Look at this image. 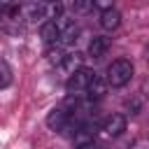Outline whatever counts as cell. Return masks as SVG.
<instances>
[{
    "instance_id": "30bf717a",
    "label": "cell",
    "mask_w": 149,
    "mask_h": 149,
    "mask_svg": "<svg viewBox=\"0 0 149 149\" xmlns=\"http://www.w3.org/2000/svg\"><path fill=\"white\" fill-rule=\"evenodd\" d=\"M105 91H107V81H105V77L93 74V79H91V84H88L86 95H88L91 100H98V98H102V95H105Z\"/></svg>"
},
{
    "instance_id": "5b68a950",
    "label": "cell",
    "mask_w": 149,
    "mask_h": 149,
    "mask_svg": "<svg viewBox=\"0 0 149 149\" xmlns=\"http://www.w3.org/2000/svg\"><path fill=\"white\" fill-rule=\"evenodd\" d=\"M126 116L123 114H109L105 121H102V130L109 135V137H119L123 130H126Z\"/></svg>"
},
{
    "instance_id": "9c48e42d",
    "label": "cell",
    "mask_w": 149,
    "mask_h": 149,
    "mask_svg": "<svg viewBox=\"0 0 149 149\" xmlns=\"http://www.w3.org/2000/svg\"><path fill=\"white\" fill-rule=\"evenodd\" d=\"M107 47H109L107 37H102V35H95V37L88 42V56L98 61V58H102V56L107 54Z\"/></svg>"
},
{
    "instance_id": "7a4b0ae2",
    "label": "cell",
    "mask_w": 149,
    "mask_h": 149,
    "mask_svg": "<svg viewBox=\"0 0 149 149\" xmlns=\"http://www.w3.org/2000/svg\"><path fill=\"white\" fill-rule=\"evenodd\" d=\"M93 74H95V72L88 70V68H79V70H74V72L68 77V81H65V91H68V95H70V98H81V95H86Z\"/></svg>"
},
{
    "instance_id": "5bb4252c",
    "label": "cell",
    "mask_w": 149,
    "mask_h": 149,
    "mask_svg": "<svg viewBox=\"0 0 149 149\" xmlns=\"http://www.w3.org/2000/svg\"><path fill=\"white\" fill-rule=\"evenodd\" d=\"M114 7V0H93V9H100V12H107Z\"/></svg>"
},
{
    "instance_id": "8fae6325",
    "label": "cell",
    "mask_w": 149,
    "mask_h": 149,
    "mask_svg": "<svg viewBox=\"0 0 149 149\" xmlns=\"http://www.w3.org/2000/svg\"><path fill=\"white\" fill-rule=\"evenodd\" d=\"M61 68L68 72V74H72L74 70H79L81 68V56L74 51V54H65L63 56V61H61Z\"/></svg>"
},
{
    "instance_id": "52a82bcc",
    "label": "cell",
    "mask_w": 149,
    "mask_h": 149,
    "mask_svg": "<svg viewBox=\"0 0 149 149\" xmlns=\"http://www.w3.org/2000/svg\"><path fill=\"white\" fill-rule=\"evenodd\" d=\"M58 28H61V40H58V44H72V42L77 40V35H79L77 23H74V21H70V19L58 21Z\"/></svg>"
},
{
    "instance_id": "7c38bea8",
    "label": "cell",
    "mask_w": 149,
    "mask_h": 149,
    "mask_svg": "<svg viewBox=\"0 0 149 149\" xmlns=\"http://www.w3.org/2000/svg\"><path fill=\"white\" fill-rule=\"evenodd\" d=\"M12 81H14V72H12L9 63L5 58H0V88H7Z\"/></svg>"
},
{
    "instance_id": "277c9868",
    "label": "cell",
    "mask_w": 149,
    "mask_h": 149,
    "mask_svg": "<svg viewBox=\"0 0 149 149\" xmlns=\"http://www.w3.org/2000/svg\"><path fill=\"white\" fill-rule=\"evenodd\" d=\"M47 126H49L51 130H56V133L68 130V128H70V112L63 109V107L51 109V112L47 114Z\"/></svg>"
},
{
    "instance_id": "8992f818",
    "label": "cell",
    "mask_w": 149,
    "mask_h": 149,
    "mask_svg": "<svg viewBox=\"0 0 149 149\" xmlns=\"http://www.w3.org/2000/svg\"><path fill=\"white\" fill-rule=\"evenodd\" d=\"M40 37H42V42L44 44H58V40H61V28H58V21H44L42 26H40Z\"/></svg>"
},
{
    "instance_id": "4fadbf2b",
    "label": "cell",
    "mask_w": 149,
    "mask_h": 149,
    "mask_svg": "<svg viewBox=\"0 0 149 149\" xmlns=\"http://www.w3.org/2000/svg\"><path fill=\"white\" fill-rule=\"evenodd\" d=\"M72 7H74L77 14H88V12L93 9V0H74Z\"/></svg>"
},
{
    "instance_id": "3957f363",
    "label": "cell",
    "mask_w": 149,
    "mask_h": 149,
    "mask_svg": "<svg viewBox=\"0 0 149 149\" xmlns=\"http://www.w3.org/2000/svg\"><path fill=\"white\" fill-rule=\"evenodd\" d=\"M95 135H98V123H95L93 119H86L84 123H79V126L74 128V133H72V142H74V147L79 149V147L93 144V142H95Z\"/></svg>"
},
{
    "instance_id": "6da1fadb",
    "label": "cell",
    "mask_w": 149,
    "mask_h": 149,
    "mask_svg": "<svg viewBox=\"0 0 149 149\" xmlns=\"http://www.w3.org/2000/svg\"><path fill=\"white\" fill-rule=\"evenodd\" d=\"M133 72H135V68H133V63H130L128 58H116V61L109 63L105 81H107V86H112V88H121V86H126V84L133 79Z\"/></svg>"
},
{
    "instance_id": "2e32d148",
    "label": "cell",
    "mask_w": 149,
    "mask_h": 149,
    "mask_svg": "<svg viewBox=\"0 0 149 149\" xmlns=\"http://www.w3.org/2000/svg\"><path fill=\"white\" fill-rule=\"evenodd\" d=\"M79 149H100V147H98V144L93 142V144H86V147H79Z\"/></svg>"
},
{
    "instance_id": "9a60e30c",
    "label": "cell",
    "mask_w": 149,
    "mask_h": 149,
    "mask_svg": "<svg viewBox=\"0 0 149 149\" xmlns=\"http://www.w3.org/2000/svg\"><path fill=\"white\" fill-rule=\"evenodd\" d=\"M12 2H14V0H0V12H5V9L12 5Z\"/></svg>"
},
{
    "instance_id": "ba28073f",
    "label": "cell",
    "mask_w": 149,
    "mask_h": 149,
    "mask_svg": "<svg viewBox=\"0 0 149 149\" xmlns=\"http://www.w3.org/2000/svg\"><path fill=\"white\" fill-rule=\"evenodd\" d=\"M100 26H102V30H116L121 26V14L114 7L107 12H100Z\"/></svg>"
},
{
    "instance_id": "e0dca14e",
    "label": "cell",
    "mask_w": 149,
    "mask_h": 149,
    "mask_svg": "<svg viewBox=\"0 0 149 149\" xmlns=\"http://www.w3.org/2000/svg\"><path fill=\"white\" fill-rule=\"evenodd\" d=\"M33 2H54V0H33Z\"/></svg>"
}]
</instances>
